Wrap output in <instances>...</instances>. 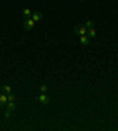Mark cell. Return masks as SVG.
<instances>
[{
  "label": "cell",
  "mask_w": 118,
  "mask_h": 131,
  "mask_svg": "<svg viewBox=\"0 0 118 131\" xmlns=\"http://www.w3.org/2000/svg\"><path fill=\"white\" fill-rule=\"evenodd\" d=\"M23 14H24L26 18H31V10H30V8H24V10H23Z\"/></svg>",
  "instance_id": "cell-9"
},
{
  "label": "cell",
  "mask_w": 118,
  "mask_h": 131,
  "mask_svg": "<svg viewBox=\"0 0 118 131\" xmlns=\"http://www.w3.org/2000/svg\"><path fill=\"white\" fill-rule=\"evenodd\" d=\"M40 91L43 92V93H45V92L47 91V85H45V84H41V85H40Z\"/></svg>",
  "instance_id": "cell-13"
},
{
  "label": "cell",
  "mask_w": 118,
  "mask_h": 131,
  "mask_svg": "<svg viewBox=\"0 0 118 131\" xmlns=\"http://www.w3.org/2000/svg\"><path fill=\"white\" fill-rule=\"evenodd\" d=\"M87 37L89 38H94L96 37V30L93 28V27H91V28H87Z\"/></svg>",
  "instance_id": "cell-6"
},
{
  "label": "cell",
  "mask_w": 118,
  "mask_h": 131,
  "mask_svg": "<svg viewBox=\"0 0 118 131\" xmlns=\"http://www.w3.org/2000/svg\"><path fill=\"white\" fill-rule=\"evenodd\" d=\"M7 109L13 111L14 109H15V104H14L13 102H7Z\"/></svg>",
  "instance_id": "cell-10"
},
{
  "label": "cell",
  "mask_w": 118,
  "mask_h": 131,
  "mask_svg": "<svg viewBox=\"0 0 118 131\" xmlns=\"http://www.w3.org/2000/svg\"><path fill=\"white\" fill-rule=\"evenodd\" d=\"M31 18H32L34 21H39V20L43 19V14L40 13V12H33Z\"/></svg>",
  "instance_id": "cell-5"
},
{
  "label": "cell",
  "mask_w": 118,
  "mask_h": 131,
  "mask_svg": "<svg viewBox=\"0 0 118 131\" xmlns=\"http://www.w3.org/2000/svg\"><path fill=\"white\" fill-rule=\"evenodd\" d=\"M37 100L40 102L41 104H47V103L50 102L48 97H47L46 95H44V93H43V95H40V96H38V97H37Z\"/></svg>",
  "instance_id": "cell-3"
},
{
  "label": "cell",
  "mask_w": 118,
  "mask_h": 131,
  "mask_svg": "<svg viewBox=\"0 0 118 131\" xmlns=\"http://www.w3.org/2000/svg\"><path fill=\"white\" fill-rule=\"evenodd\" d=\"M79 41H80V44H82V45H84V46H86V45H89V44H90V39H89L86 36H80Z\"/></svg>",
  "instance_id": "cell-4"
},
{
  "label": "cell",
  "mask_w": 118,
  "mask_h": 131,
  "mask_svg": "<svg viewBox=\"0 0 118 131\" xmlns=\"http://www.w3.org/2000/svg\"><path fill=\"white\" fill-rule=\"evenodd\" d=\"M11 113H12V110H8V109H7L6 111H5V118H8L11 116Z\"/></svg>",
  "instance_id": "cell-14"
},
{
  "label": "cell",
  "mask_w": 118,
  "mask_h": 131,
  "mask_svg": "<svg viewBox=\"0 0 118 131\" xmlns=\"http://www.w3.org/2000/svg\"><path fill=\"white\" fill-rule=\"evenodd\" d=\"M14 99H15V96L13 93H8L7 95V102H14Z\"/></svg>",
  "instance_id": "cell-12"
},
{
  "label": "cell",
  "mask_w": 118,
  "mask_h": 131,
  "mask_svg": "<svg viewBox=\"0 0 118 131\" xmlns=\"http://www.w3.org/2000/svg\"><path fill=\"white\" fill-rule=\"evenodd\" d=\"M34 24H35V21L32 18H26V20L24 21V27H25V30L30 31V30H32L34 27Z\"/></svg>",
  "instance_id": "cell-2"
},
{
  "label": "cell",
  "mask_w": 118,
  "mask_h": 131,
  "mask_svg": "<svg viewBox=\"0 0 118 131\" xmlns=\"http://www.w3.org/2000/svg\"><path fill=\"white\" fill-rule=\"evenodd\" d=\"M74 32L79 34V36H85L87 32V27L84 25H76L74 26Z\"/></svg>",
  "instance_id": "cell-1"
},
{
  "label": "cell",
  "mask_w": 118,
  "mask_h": 131,
  "mask_svg": "<svg viewBox=\"0 0 118 131\" xmlns=\"http://www.w3.org/2000/svg\"><path fill=\"white\" fill-rule=\"evenodd\" d=\"M85 26L87 27V28H91V27H93V26H94V23H93L92 20L87 19V20H86V24H85Z\"/></svg>",
  "instance_id": "cell-11"
},
{
  "label": "cell",
  "mask_w": 118,
  "mask_h": 131,
  "mask_svg": "<svg viewBox=\"0 0 118 131\" xmlns=\"http://www.w3.org/2000/svg\"><path fill=\"white\" fill-rule=\"evenodd\" d=\"M5 104H7V95H0V106H4Z\"/></svg>",
  "instance_id": "cell-7"
},
{
  "label": "cell",
  "mask_w": 118,
  "mask_h": 131,
  "mask_svg": "<svg viewBox=\"0 0 118 131\" xmlns=\"http://www.w3.org/2000/svg\"><path fill=\"white\" fill-rule=\"evenodd\" d=\"M2 91L5 92L6 95H8V93H12V89H11L10 85H2Z\"/></svg>",
  "instance_id": "cell-8"
}]
</instances>
